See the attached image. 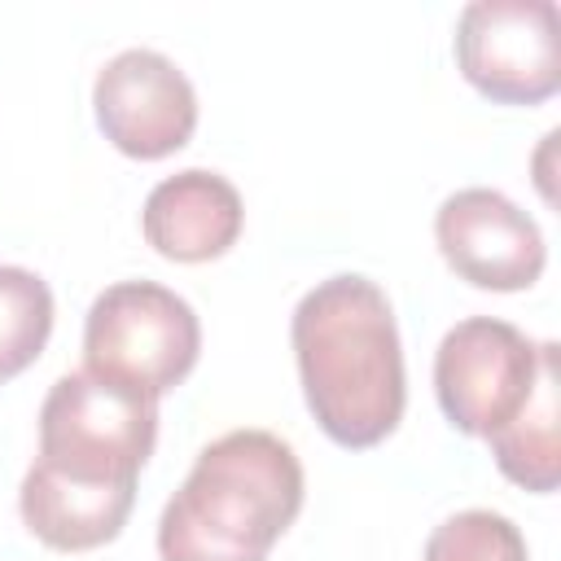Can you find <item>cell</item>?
<instances>
[{"mask_svg": "<svg viewBox=\"0 0 561 561\" xmlns=\"http://www.w3.org/2000/svg\"><path fill=\"white\" fill-rule=\"evenodd\" d=\"M92 105L105 140L140 162L184 149L197 127V92L188 75L153 48H123L110 57L96 70Z\"/></svg>", "mask_w": 561, "mask_h": 561, "instance_id": "52a82bcc", "label": "cell"}, {"mask_svg": "<svg viewBox=\"0 0 561 561\" xmlns=\"http://www.w3.org/2000/svg\"><path fill=\"white\" fill-rule=\"evenodd\" d=\"M302 465L267 430H232L202 447L158 517L162 561H267L302 508Z\"/></svg>", "mask_w": 561, "mask_h": 561, "instance_id": "7a4b0ae2", "label": "cell"}, {"mask_svg": "<svg viewBox=\"0 0 561 561\" xmlns=\"http://www.w3.org/2000/svg\"><path fill=\"white\" fill-rule=\"evenodd\" d=\"M486 443L508 482L535 495L557 491L561 482V351L557 342H543L539 381L530 399L522 403V412L504 430H495Z\"/></svg>", "mask_w": 561, "mask_h": 561, "instance_id": "8fae6325", "label": "cell"}, {"mask_svg": "<svg viewBox=\"0 0 561 561\" xmlns=\"http://www.w3.org/2000/svg\"><path fill=\"white\" fill-rule=\"evenodd\" d=\"M294 359L316 425L351 451L394 434L408 403L403 346L390 298L377 280L342 272L294 307Z\"/></svg>", "mask_w": 561, "mask_h": 561, "instance_id": "6da1fadb", "label": "cell"}, {"mask_svg": "<svg viewBox=\"0 0 561 561\" xmlns=\"http://www.w3.org/2000/svg\"><path fill=\"white\" fill-rule=\"evenodd\" d=\"M158 443V399L75 368L39 403L35 465L83 486H136Z\"/></svg>", "mask_w": 561, "mask_h": 561, "instance_id": "3957f363", "label": "cell"}, {"mask_svg": "<svg viewBox=\"0 0 561 561\" xmlns=\"http://www.w3.org/2000/svg\"><path fill=\"white\" fill-rule=\"evenodd\" d=\"M202 351L197 311L158 280H118L88 307L83 368L149 399L175 390Z\"/></svg>", "mask_w": 561, "mask_h": 561, "instance_id": "277c9868", "label": "cell"}, {"mask_svg": "<svg viewBox=\"0 0 561 561\" xmlns=\"http://www.w3.org/2000/svg\"><path fill=\"white\" fill-rule=\"evenodd\" d=\"M53 333V289L13 263H0V381L26 373Z\"/></svg>", "mask_w": 561, "mask_h": 561, "instance_id": "7c38bea8", "label": "cell"}, {"mask_svg": "<svg viewBox=\"0 0 561 561\" xmlns=\"http://www.w3.org/2000/svg\"><path fill=\"white\" fill-rule=\"evenodd\" d=\"M241 193L206 167L158 180L140 210L145 241L171 263H206L228 254L241 237Z\"/></svg>", "mask_w": 561, "mask_h": 561, "instance_id": "9c48e42d", "label": "cell"}, {"mask_svg": "<svg viewBox=\"0 0 561 561\" xmlns=\"http://www.w3.org/2000/svg\"><path fill=\"white\" fill-rule=\"evenodd\" d=\"M136 504V486H83L39 465L26 469L18 508L26 530L57 552H88L110 543Z\"/></svg>", "mask_w": 561, "mask_h": 561, "instance_id": "30bf717a", "label": "cell"}, {"mask_svg": "<svg viewBox=\"0 0 561 561\" xmlns=\"http://www.w3.org/2000/svg\"><path fill=\"white\" fill-rule=\"evenodd\" d=\"M421 561H526V539L504 513L465 508L434 526Z\"/></svg>", "mask_w": 561, "mask_h": 561, "instance_id": "4fadbf2b", "label": "cell"}, {"mask_svg": "<svg viewBox=\"0 0 561 561\" xmlns=\"http://www.w3.org/2000/svg\"><path fill=\"white\" fill-rule=\"evenodd\" d=\"M543 364V342H530L517 324L469 316L443 333L434 351V394L451 430L491 438L530 399Z\"/></svg>", "mask_w": 561, "mask_h": 561, "instance_id": "5b68a950", "label": "cell"}, {"mask_svg": "<svg viewBox=\"0 0 561 561\" xmlns=\"http://www.w3.org/2000/svg\"><path fill=\"white\" fill-rule=\"evenodd\" d=\"M434 241L447 267L495 294L530 289L548 263L539 224L500 188H460L434 215Z\"/></svg>", "mask_w": 561, "mask_h": 561, "instance_id": "ba28073f", "label": "cell"}, {"mask_svg": "<svg viewBox=\"0 0 561 561\" xmlns=\"http://www.w3.org/2000/svg\"><path fill=\"white\" fill-rule=\"evenodd\" d=\"M460 75L500 105H539L561 88V13L552 0H473L456 22Z\"/></svg>", "mask_w": 561, "mask_h": 561, "instance_id": "8992f818", "label": "cell"}]
</instances>
